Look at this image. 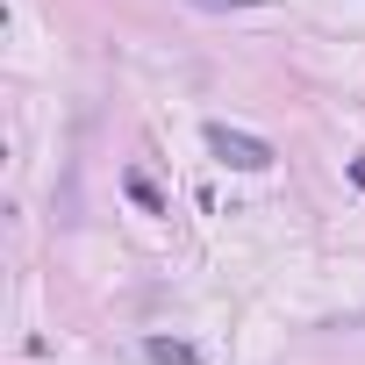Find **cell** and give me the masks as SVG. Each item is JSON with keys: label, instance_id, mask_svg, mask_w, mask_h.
<instances>
[{"label": "cell", "instance_id": "6da1fadb", "mask_svg": "<svg viewBox=\"0 0 365 365\" xmlns=\"http://www.w3.org/2000/svg\"><path fill=\"white\" fill-rule=\"evenodd\" d=\"M208 150L230 165V172H272V143L265 136H244L230 122H208Z\"/></svg>", "mask_w": 365, "mask_h": 365}, {"label": "cell", "instance_id": "7a4b0ae2", "mask_svg": "<svg viewBox=\"0 0 365 365\" xmlns=\"http://www.w3.org/2000/svg\"><path fill=\"white\" fill-rule=\"evenodd\" d=\"M143 358H150V365H201V358H194V344H179V336H150V344H143Z\"/></svg>", "mask_w": 365, "mask_h": 365}, {"label": "cell", "instance_id": "3957f363", "mask_svg": "<svg viewBox=\"0 0 365 365\" xmlns=\"http://www.w3.org/2000/svg\"><path fill=\"white\" fill-rule=\"evenodd\" d=\"M122 187H129V201H136L143 215H165V194L150 187V179H143V172H129V179H122Z\"/></svg>", "mask_w": 365, "mask_h": 365}, {"label": "cell", "instance_id": "277c9868", "mask_svg": "<svg viewBox=\"0 0 365 365\" xmlns=\"http://www.w3.org/2000/svg\"><path fill=\"white\" fill-rule=\"evenodd\" d=\"M194 8H265V0H194Z\"/></svg>", "mask_w": 365, "mask_h": 365}]
</instances>
